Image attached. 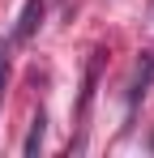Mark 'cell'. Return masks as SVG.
<instances>
[{"label":"cell","instance_id":"1","mask_svg":"<svg viewBox=\"0 0 154 158\" xmlns=\"http://www.w3.org/2000/svg\"><path fill=\"white\" fill-rule=\"evenodd\" d=\"M39 26H43V0H26L22 17H17V26H13V43H30Z\"/></svg>","mask_w":154,"mask_h":158},{"label":"cell","instance_id":"2","mask_svg":"<svg viewBox=\"0 0 154 158\" xmlns=\"http://www.w3.org/2000/svg\"><path fill=\"white\" fill-rule=\"evenodd\" d=\"M154 81V52H141V64H137V77H133V85H128V111L146 98V90H150Z\"/></svg>","mask_w":154,"mask_h":158},{"label":"cell","instance_id":"3","mask_svg":"<svg viewBox=\"0 0 154 158\" xmlns=\"http://www.w3.org/2000/svg\"><path fill=\"white\" fill-rule=\"evenodd\" d=\"M43 132H47V115L39 111V115L30 120V132H26V145H22V154H26V158H34V154H39V145H43Z\"/></svg>","mask_w":154,"mask_h":158},{"label":"cell","instance_id":"4","mask_svg":"<svg viewBox=\"0 0 154 158\" xmlns=\"http://www.w3.org/2000/svg\"><path fill=\"white\" fill-rule=\"evenodd\" d=\"M4 90H9V56L0 47V107H4Z\"/></svg>","mask_w":154,"mask_h":158},{"label":"cell","instance_id":"5","mask_svg":"<svg viewBox=\"0 0 154 158\" xmlns=\"http://www.w3.org/2000/svg\"><path fill=\"white\" fill-rule=\"evenodd\" d=\"M150 150H154V137H150Z\"/></svg>","mask_w":154,"mask_h":158}]
</instances>
